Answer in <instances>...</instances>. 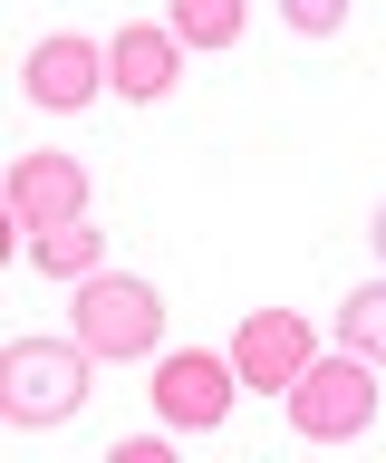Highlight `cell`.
<instances>
[{"label": "cell", "mask_w": 386, "mask_h": 463, "mask_svg": "<svg viewBox=\"0 0 386 463\" xmlns=\"http://www.w3.org/2000/svg\"><path fill=\"white\" fill-rule=\"evenodd\" d=\"M30 107H49V116H78V107H97V87H107V49L97 39H78V29H59V39H39L30 49Z\"/></svg>", "instance_id": "8992f818"}, {"label": "cell", "mask_w": 386, "mask_h": 463, "mask_svg": "<svg viewBox=\"0 0 386 463\" xmlns=\"http://www.w3.org/2000/svg\"><path fill=\"white\" fill-rule=\"evenodd\" d=\"M184 49H232L241 39V0H174V20H165Z\"/></svg>", "instance_id": "30bf717a"}, {"label": "cell", "mask_w": 386, "mask_h": 463, "mask_svg": "<svg viewBox=\"0 0 386 463\" xmlns=\"http://www.w3.org/2000/svg\"><path fill=\"white\" fill-rule=\"evenodd\" d=\"M78 338H88V357H146L165 338V299L126 270H88L78 280Z\"/></svg>", "instance_id": "3957f363"}, {"label": "cell", "mask_w": 386, "mask_h": 463, "mask_svg": "<svg viewBox=\"0 0 386 463\" xmlns=\"http://www.w3.org/2000/svg\"><path fill=\"white\" fill-rule=\"evenodd\" d=\"M232 386H241L232 357H212V347H174V357L155 367V415H165L174 434H212L222 415H232Z\"/></svg>", "instance_id": "277c9868"}, {"label": "cell", "mask_w": 386, "mask_h": 463, "mask_svg": "<svg viewBox=\"0 0 386 463\" xmlns=\"http://www.w3.org/2000/svg\"><path fill=\"white\" fill-rule=\"evenodd\" d=\"M309 357H319V347H309V318L299 309H251L241 318V338H232V367H241V386H280V396H290V376L309 367Z\"/></svg>", "instance_id": "52a82bcc"}, {"label": "cell", "mask_w": 386, "mask_h": 463, "mask_svg": "<svg viewBox=\"0 0 386 463\" xmlns=\"http://www.w3.org/2000/svg\"><path fill=\"white\" fill-rule=\"evenodd\" d=\"M377 251H386V203H377Z\"/></svg>", "instance_id": "4fadbf2b"}, {"label": "cell", "mask_w": 386, "mask_h": 463, "mask_svg": "<svg viewBox=\"0 0 386 463\" xmlns=\"http://www.w3.org/2000/svg\"><path fill=\"white\" fill-rule=\"evenodd\" d=\"M78 405H88V338H10V357H0L10 425H68Z\"/></svg>", "instance_id": "6da1fadb"}, {"label": "cell", "mask_w": 386, "mask_h": 463, "mask_svg": "<svg viewBox=\"0 0 386 463\" xmlns=\"http://www.w3.org/2000/svg\"><path fill=\"white\" fill-rule=\"evenodd\" d=\"M78 213H88V165H78V155H49V145H39V155L10 165V232H20V241L49 232V222H78Z\"/></svg>", "instance_id": "5b68a950"}, {"label": "cell", "mask_w": 386, "mask_h": 463, "mask_svg": "<svg viewBox=\"0 0 386 463\" xmlns=\"http://www.w3.org/2000/svg\"><path fill=\"white\" fill-rule=\"evenodd\" d=\"M290 425L309 434V444H348V434H367V425H377V357H357V347L309 357V367L290 376Z\"/></svg>", "instance_id": "7a4b0ae2"}, {"label": "cell", "mask_w": 386, "mask_h": 463, "mask_svg": "<svg viewBox=\"0 0 386 463\" xmlns=\"http://www.w3.org/2000/svg\"><path fill=\"white\" fill-rule=\"evenodd\" d=\"M174 58H184L174 29H117V39H107V87L136 97V107H155V97L174 87Z\"/></svg>", "instance_id": "ba28073f"}, {"label": "cell", "mask_w": 386, "mask_h": 463, "mask_svg": "<svg viewBox=\"0 0 386 463\" xmlns=\"http://www.w3.org/2000/svg\"><path fill=\"white\" fill-rule=\"evenodd\" d=\"M348 10H357V0H280V20H290L299 39H338V29H348Z\"/></svg>", "instance_id": "7c38bea8"}, {"label": "cell", "mask_w": 386, "mask_h": 463, "mask_svg": "<svg viewBox=\"0 0 386 463\" xmlns=\"http://www.w3.org/2000/svg\"><path fill=\"white\" fill-rule=\"evenodd\" d=\"M30 260L49 280H88L97 260H107V232H88V213L78 222H49V232H30Z\"/></svg>", "instance_id": "9c48e42d"}, {"label": "cell", "mask_w": 386, "mask_h": 463, "mask_svg": "<svg viewBox=\"0 0 386 463\" xmlns=\"http://www.w3.org/2000/svg\"><path fill=\"white\" fill-rule=\"evenodd\" d=\"M338 338H348L357 357H377V367H386V280L348 289V309H338Z\"/></svg>", "instance_id": "8fae6325"}]
</instances>
